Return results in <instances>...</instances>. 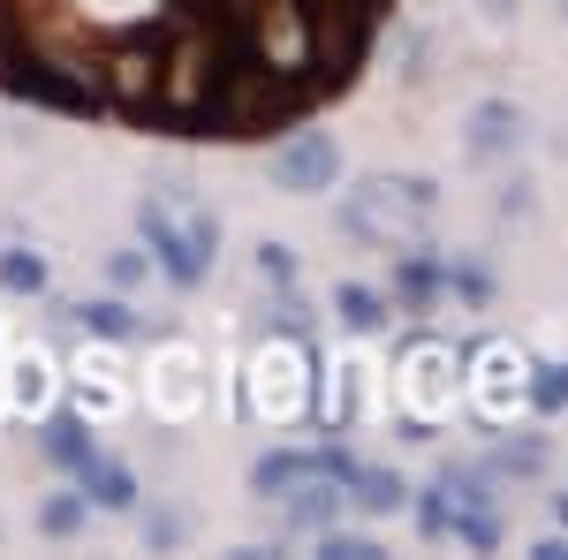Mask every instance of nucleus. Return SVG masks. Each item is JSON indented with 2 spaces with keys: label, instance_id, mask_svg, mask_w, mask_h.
Here are the masks:
<instances>
[{
  "label": "nucleus",
  "instance_id": "1",
  "mask_svg": "<svg viewBox=\"0 0 568 560\" xmlns=\"http://www.w3.org/2000/svg\"><path fill=\"white\" fill-rule=\"evenodd\" d=\"M136 220H144L152 258L168 265V281H175V288H197V281H205V265H213V251H220V227H213V220H205V213H175L168 197H144Z\"/></svg>",
  "mask_w": 568,
  "mask_h": 560
},
{
  "label": "nucleus",
  "instance_id": "2",
  "mask_svg": "<svg viewBox=\"0 0 568 560\" xmlns=\"http://www.w3.org/2000/svg\"><path fill=\"white\" fill-rule=\"evenodd\" d=\"M425 213H433V190L425 182H364L349 205H342V220H349L364 243H387V251H409V235L425 227Z\"/></svg>",
  "mask_w": 568,
  "mask_h": 560
},
{
  "label": "nucleus",
  "instance_id": "3",
  "mask_svg": "<svg viewBox=\"0 0 568 560\" xmlns=\"http://www.w3.org/2000/svg\"><path fill=\"white\" fill-rule=\"evenodd\" d=\"M265 174L281 182V190H296V197H311V190H334V174H342V152H334V136H288L273 160H265Z\"/></svg>",
  "mask_w": 568,
  "mask_h": 560
},
{
  "label": "nucleus",
  "instance_id": "4",
  "mask_svg": "<svg viewBox=\"0 0 568 560\" xmlns=\"http://www.w3.org/2000/svg\"><path fill=\"white\" fill-rule=\"evenodd\" d=\"M463 144H470V160H500V152H516V144H524V114H516L508 99H478Z\"/></svg>",
  "mask_w": 568,
  "mask_h": 560
},
{
  "label": "nucleus",
  "instance_id": "5",
  "mask_svg": "<svg viewBox=\"0 0 568 560\" xmlns=\"http://www.w3.org/2000/svg\"><path fill=\"white\" fill-rule=\"evenodd\" d=\"M342 485H349L342 508H356V516H402V500H409V485L394 470H349Z\"/></svg>",
  "mask_w": 568,
  "mask_h": 560
},
{
  "label": "nucleus",
  "instance_id": "6",
  "mask_svg": "<svg viewBox=\"0 0 568 560\" xmlns=\"http://www.w3.org/2000/svg\"><path fill=\"white\" fill-rule=\"evenodd\" d=\"M77 477H84V500H91V508H114V516H130V508H136V477L122 470V462L91 455V462H84Z\"/></svg>",
  "mask_w": 568,
  "mask_h": 560
},
{
  "label": "nucleus",
  "instance_id": "7",
  "mask_svg": "<svg viewBox=\"0 0 568 560\" xmlns=\"http://www.w3.org/2000/svg\"><path fill=\"white\" fill-rule=\"evenodd\" d=\"M524 356H516V348H485V379H478V409L485 417H500V409H508V394H524Z\"/></svg>",
  "mask_w": 568,
  "mask_h": 560
},
{
  "label": "nucleus",
  "instance_id": "8",
  "mask_svg": "<svg viewBox=\"0 0 568 560\" xmlns=\"http://www.w3.org/2000/svg\"><path fill=\"white\" fill-rule=\"evenodd\" d=\"M39 447L53 455V462H61V470H84L91 455H99V439H91V425H84V417H45Z\"/></svg>",
  "mask_w": 568,
  "mask_h": 560
},
{
  "label": "nucleus",
  "instance_id": "9",
  "mask_svg": "<svg viewBox=\"0 0 568 560\" xmlns=\"http://www.w3.org/2000/svg\"><path fill=\"white\" fill-rule=\"evenodd\" d=\"M288 522H296V530H326V522H342V492H326V477H304L296 500H288Z\"/></svg>",
  "mask_w": 568,
  "mask_h": 560
},
{
  "label": "nucleus",
  "instance_id": "10",
  "mask_svg": "<svg viewBox=\"0 0 568 560\" xmlns=\"http://www.w3.org/2000/svg\"><path fill=\"white\" fill-rule=\"evenodd\" d=\"M334 318H342L349 334H379V326H387V303L372 296V288H356V281H342V288H334Z\"/></svg>",
  "mask_w": 568,
  "mask_h": 560
},
{
  "label": "nucleus",
  "instance_id": "11",
  "mask_svg": "<svg viewBox=\"0 0 568 560\" xmlns=\"http://www.w3.org/2000/svg\"><path fill=\"white\" fill-rule=\"evenodd\" d=\"M394 288H402V303H433L439 288H447V265H433V258H402V265H394Z\"/></svg>",
  "mask_w": 568,
  "mask_h": 560
},
{
  "label": "nucleus",
  "instance_id": "12",
  "mask_svg": "<svg viewBox=\"0 0 568 560\" xmlns=\"http://www.w3.org/2000/svg\"><path fill=\"white\" fill-rule=\"evenodd\" d=\"M0 288H8V296H39L45 288V258L39 251H0Z\"/></svg>",
  "mask_w": 568,
  "mask_h": 560
},
{
  "label": "nucleus",
  "instance_id": "13",
  "mask_svg": "<svg viewBox=\"0 0 568 560\" xmlns=\"http://www.w3.org/2000/svg\"><path fill=\"white\" fill-rule=\"evenodd\" d=\"M77 318H84V334H99V342H130L136 334V318H130V303H84V310H77Z\"/></svg>",
  "mask_w": 568,
  "mask_h": 560
},
{
  "label": "nucleus",
  "instance_id": "14",
  "mask_svg": "<svg viewBox=\"0 0 568 560\" xmlns=\"http://www.w3.org/2000/svg\"><path fill=\"white\" fill-rule=\"evenodd\" d=\"M84 516H91L84 492H61V500H45V508H39V530H45V538H77Z\"/></svg>",
  "mask_w": 568,
  "mask_h": 560
},
{
  "label": "nucleus",
  "instance_id": "15",
  "mask_svg": "<svg viewBox=\"0 0 568 560\" xmlns=\"http://www.w3.org/2000/svg\"><path fill=\"white\" fill-rule=\"evenodd\" d=\"M318 553L326 560H372L379 546H372L364 530H334V522H326V530H318Z\"/></svg>",
  "mask_w": 568,
  "mask_h": 560
},
{
  "label": "nucleus",
  "instance_id": "16",
  "mask_svg": "<svg viewBox=\"0 0 568 560\" xmlns=\"http://www.w3.org/2000/svg\"><path fill=\"white\" fill-rule=\"evenodd\" d=\"M524 394L538 401V409H561V401H568V364H546L538 379H524Z\"/></svg>",
  "mask_w": 568,
  "mask_h": 560
},
{
  "label": "nucleus",
  "instance_id": "17",
  "mask_svg": "<svg viewBox=\"0 0 568 560\" xmlns=\"http://www.w3.org/2000/svg\"><path fill=\"white\" fill-rule=\"evenodd\" d=\"M417 522H425V538H447V522H455V500H447V485H433V492L417 500Z\"/></svg>",
  "mask_w": 568,
  "mask_h": 560
},
{
  "label": "nucleus",
  "instance_id": "18",
  "mask_svg": "<svg viewBox=\"0 0 568 560\" xmlns=\"http://www.w3.org/2000/svg\"><path fill=\"white\" fill-rule=\"evenodd\" d=\"M258 281H273V288H288V281H296V258H288V243H265V251H258Z\"/></svg>",
  "mask_w": 568,
  "mask_h": 560
},
{
  "label": "nucleus",
  "instance_id": "19",
  "mask_svg": "<svg viewBox=\"0 0 568 560\" xmlns=\"http://www.w3.org/2000/svg\"><path fill=\"white\" fill-rule=\"evenodd\" d=\"M39 401H45V356H31L23 379H16V409H39Z\"/></svg>",
  "mask_w": 568,
  "mask_h": 560
},
{
  "label": "nucleus",
  "instance_id": "20",
  "mask_svg": "<svg viewBox=\"0 0 568 560\" xmlns=\"http://www.w3.org/2000/svg\"><path fill=\"white\" fill-rule=\"evenodd\" d=\"M530 560H568V538H538V546H530Z\"/></svg>",
  "mask_w": 568,
  "mask_h": 560
},
{
  "label": "nucleus",
  "instance_id": "21",
  "mask_svg": "<svg viewBox=\"0 0 568 560\" xmlns=\"http://www.w3.org/2000/svg\"><path fill=\"white\" fill-rule=\"evenodd\" d=\"M554 516H561V530H568V492H561V500H554Z\"/></svg>",
  "mask_w": 568,
  "mask_h": 560
}]
</instances>
